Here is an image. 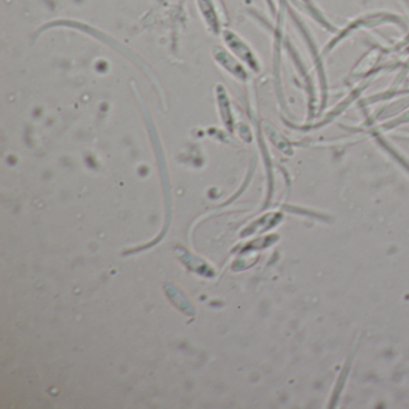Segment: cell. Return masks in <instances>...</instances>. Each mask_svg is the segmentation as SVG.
<instances>
[{
    "mask_svg": "<svg viewBox=\"0 0 409 409\" xmlns=\"http://www.w3.org/2000/svg\"><path fill=\"white\" fill-rule=\"evenodd\" d=\"M384 24H395V25H398V27L407 28L405 18L400 16V15H396V13H393V12L381 11L365 13V15H362V16L350 21L346 27L341 29V30H338V34L326 45L323 53L324 54L330 53L336 46L340 45V42H342L343 40L347 39L348 36L353 35L358 30L381 27V25H384Z\"/></svg>",
    "mask_w": 409,
    "mask_h": 409,
    "instance_id": "1",
    "label": "cell"
},
{
    "mask_svg": "<svg viewBox=\"0 0 409 409\" xmlns=\"http://www.w3.org/2000/svg\"><path fill=\"white\" fill-rule=\"evenodd\" d=\"M292 18L294 20L296 27L299 29L300 34L305 40L310 55H311L312 60L315 63V70L317 72V77H318L319 87H321V110H324V107L328 103V81L327 74H326V69H324V63L322 60V54L318 51V47L316 45L315 40L312 38L311 34L309 32V29L305 27V24L301 22L299 16H296L295 13L292 12Z\"/></svg>",
    "mask_w": 409,
    "mask_h": 409,
    "instance_id": "2",
    "label": "cell"
},
{
    "mask_svg": "<svg viewBox=\"0 0 409 409\" xmlns=\"http://www.w3.org/2000/svg\"><path fill=\"white\" fill-rule=\"evenodd\" d=\"M409 107V98H403L398 101V103H393L391 106L386 107L383 108L382 112L378 113V117H384V118H389V117H393V115H398V112L405 110Z\"/></svg>",
    "mask_w": 409,
    "mask_h": 409,
    "instance_id": "3",
    "label": "cell"
},
{
    "mask_svg": "<svg viewBox=\"0 0 409 409\" xmlns=\"http://www.w3.org/2000/svg\"><path fill=\"white\" fill-rule=\"evenodd\" d=\"M405 122H409V110L403 113V115H400V117H398V118H393L391 122H386V124L383 125V127H384L386 130H390V129H393V127L405 124Z\"/></svg>",
    "mask_w": 409,
    "mask_h": 409,
    "instance_id": "4",
    "label": "cell"
},
{
    "mask_svg": "<svg viewBox=\"0 0 409 409\" xmlns=\"http://www.w3.org/2000/svg\"><path fill=\"white\" fill-rule=\"evenodd\" d=\"M409 44V34L408 35H407V38H405V41H403V46H405V45Z\"/></svg>",
    "mask_w": 409,
    "mask_h": 409,
    "instance_id": "5",
    "label": "cell"
},
{
    "mask_svg": "<svg viewBox=\"0 0 409 409\" xmlns=\"http://www.w3.org/2000/svg\"><path fill=\"white\" fill-rule=\"evenodd\" d=\"M405 3H407V4H409V0H405Z\"/></svg>",
    "mask_w": 409,
    "mask_h": 409,
    "instance_id": "6",
    "label": "cell"
}]
</instances>
